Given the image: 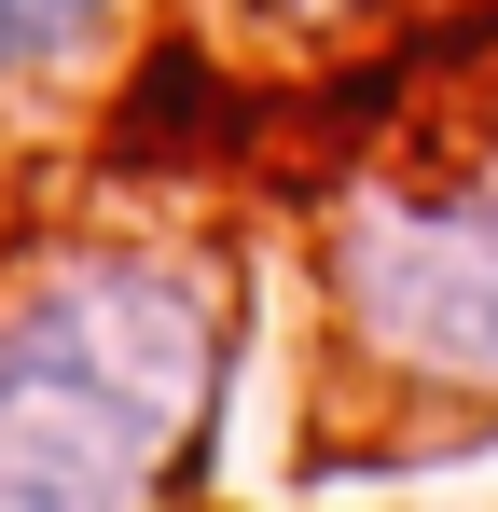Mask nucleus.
I'll use <instances>...</instances> for the list:
<instances>
[{"label":"nucleus","instance_id":"nucleus-1","mask_svg":"<svg viewBox=\"0 0 498 512\" xmlns=\"http://www.w3.org/2000/svg\"><path fill=\"white\" fill-rule=\"evenodd\" d=\"M222 402V305L166 250H56L0 291V512H125Z\"/></svg>","mask_w":498,"mask_h":512},{"label":"nucleus","instance_id":"nucleus-2","mask_svg":"<svg viewBox=\"0 0 498 512\" xmlns=\"http://www.w3.org/2000/svg\"><path fill=\"white\" fill-rule=\"evenodd\" d=\"M332 319L402 388L498 402V167L457 180H360L332 208Z\"/></svg>","mask_w":498,"mask_h":512},{"label":"nucleus","instance_id":"nucleus-3","mask_svg":"<svg viewBox=\"0 0 498 512\" xmlns=\"http://www.w3.org/2000/svg\"><path fill=\"white\" fill-rule=\"evenodd\" d=\"M111 14H125V0H0V84H28V70L83 56Z\"/></svg>","mask_w":498,"mask_h":512},{"label":"nucleus","instance_id":"nucleus-4","mask_svg":"<svg viewBox=\"0 0 498 512\" xmlns=\"http://www.w3.org/2000/svg\"><path fill=\"white\" fill-rule=\"evenodd\" d=\"M277 14H360V0H277Z\"/></svg>","mask_w":498,"mask_h":512}]
</instances>
